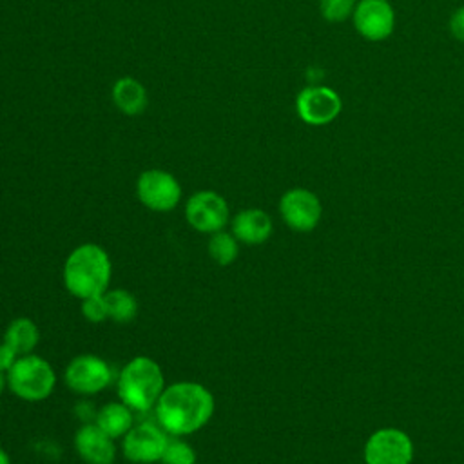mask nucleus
Returning <instances> with one entry per match:
<instances>
[{
  "label": "nucleus",
  "mask_w": 464,
  "mask_h": 464,
  "mask_svg": "<svg viewBox=\"0 0 464 464\" xmlns=\"http://www.w3.org/2000/svg\"><path fill=\"white\" fill-rule=\"evenodd\" d=\"M5 384H7V377L4 375V372H0V395H2L4 388H5Z\"/></svg>",
  "instance_id": "a878e982"
},
{
  "label": "nucleus",
  "mask_w": 464,
  "mask_h": 464,
  "mask_svg": "<svg viewBox=\"0 0 464 464\" xmlns=\"http://www.w3.org/2000/svg\"><path fill=\"white\" fill-rule=\"evenodd\" d=\"M67 386L82 395H92L107 388L111 382L109 364L92 353H82L71 359L65 368Z\"/></svg>",
  "instance_id": "1a4fd4ad"
},
{
  "label": "nucleus",
  "mask_w": 464,
  "mask_h": 464,
  "mask_svg": "<svg viewBox=\"0 0 464 464\" xmlns=\"http://www.w3.org/2000/svg\"><path fill=\"white\" fill-rule=\"evenodd\" d=\"M359 0H319V13L326 22L339 24L352 18Z\"/></svg>",
  "instance_id": "412c9836"
},
{
  "label": "nucleus",
  "mask_w": 464,
  "mask_h": 464,
  "mask_svg": "<svg viewBox=\"0 0 464 464\" xmlns=\"http://www.w3.org/2000/svg\"><path fill=\"white\" fill-rule=\"evenodd\" d=\"M105 303H107V310H109V317L116 323H129L134 319L136 312H138V301L136 297L123 290V288H114L103 294Z\"/></svg>",
  "instance_id": "a211bd4d"
},
{
  "label": "nucleus",
  "mask_w": 464,
  "mask_h": 464,
  "mask_svg": "<svg viewBox=\"0 0 464 464\" xmlns=\"http://www.w3.org/2000/svg\"><path fill=\"white\" fill-rule=\"evenodd\" d=\"M0 464H11L9 462V455L0 448Z\"/></svg>",
  "instance_id": "393cba45"
},
{
  "label": "nucleus",
  "mask_w": 464,
  "mask_h": 464,
  "mask_svg": "<svg viewBox=\"0 0 464 464\" xmlns=\"http://www.w3.org/2000/svg\"><path fill=\"white\" fill-rule=\"evenodd\" d=\"M111 270L109 254L94 243H83L65 259L63 285L78 299L102 295L107 292Z\"/></svg>",
  "instance_id": "f03ea898"
},
{
  "label": "nucleus",
  "mask_w": 464,
  "mask_h": 464,
  "mask_svg": "<svg viewBox=\"0 0 464 464\" xmlns=\"http://www.w3.org/2000/svg\"><path fill=\"white\" fill-rule=\"evenodd\" d=\"M167 433L149 422L132 426L125 435H123V455L127 460L136 462V464H152L160 462L163 450L167 446Z\"/></svg>",
  "instance_id": "9d476101"
},
{
  "label": "nucleus",
  "mask_w": 464,
  "mask_h": 464,
  "mask_svg": "<svg viewBox=\"0 0 464 464\" xmlns=\"http://www.w3.org/2000/svg\"><path fill=\"white\" fill-rule=\"evenodd\" d=\"M138 199L150 210L169 212L181 199V185L178 179L161 169L143 170L136 181Z\"/></svg>",
  "instance_id": "39448f33"
},
{
  "label": "nucleus",
  "mask_w": 464,
  "mask_h": 464,
  "mask_svg": "<svg viewBox=\"0 0 464 464\" xmlns=\"http://www.w3.org/2000/svg\"><path fill=\"white\" fill-rule=\"evenodd\" d=\"M232 234L246 245H259L272 234V219L261 208H245L232 219Z\"/></svg>",
  "instance_id": "4468645a"
},
{
  "label": "nucleus",
  "mask_w": 464,
  "mask_h": 464,
  "mask_svg": "<svg viewBox=\"0 0 464 464\" xmlns=\"http://www.w3.org/2000/svg\"><path fill=\"white\" fill-rule=\"evenodd\" d=\"M165 381L156 361L145 355L130 359L118 377V395L132 411H149L156 406Z\"/></svg>",
  "instance_id": "7ed1b4c3"
},
{
  "label": "nucleus",
  "mask_w": 464,
  "mask_h": 464,
  "mask_svg": "<svg viewBox=\"0 0 464 464\" xmlns=\"http://www.w3.org/2000/svg\"><path fill=\"white\" fill-rule=\"evenodd\" d=\"M56 384V375L53 366L33 353L20 355L13 368L7 372L9 390L29 402L44 401L51 395Z\"/></svg>",
  "instance_id": "20e7f679"
},
{
  "label": "nucleus",
  "mask_w": 464,
  "mask_h": 464,
  "mask_svg": "<svg viewBox=\"0 0 464 464\" xmlns=\"http://www.w3.org/2000/svg\"><path fill=\"white\" fill-rule=\"evenodd\" d=\"M343 109L341 96L324 85H310L299 91L295 98L297 116L314 127L334 121Z\"/></svg>",
  "instance_id": "423d86ee"
},
{
  "label": "nucleus",
  "mask_w": 464,
  "mask_h": 464,
  "mask_svg": "<svg viewBox=\"0 0 464 464\" xmlns=\"http://www.w3.org/2000/svg\"><path fill=\"white\" fill-rule=\"evenodd\" d=\"M352 22L364 40L382 42L393 33L395 11L388 0H359Z\"/></svg>",
  "instance_id": "6e6552de"
},
{
  "label": "nucleus",
  "mask_w": 464,
  "mask_h": 464,
  "mask_svg": "<svg viewBox=\"0 0 464 464\" xmlns=\"http://www.w3.org/2000/svg\"><path fill=\"white\" fill-rule=\"evenodd\" d=\"M450 33L453 34L455 40L464 42V5H460L459 9L453 11V14L450 16Z\"/></svg>",
  "instance_id": "5701e85b"
},
{
  "label": "nucleus",
  "mask_w": 464,
  "mask_h": 464,
  "mask_svg": "<svg viewBox=\"0 0 464 464\" xmlns=\"http://www.w3.org/2000/svg\"><path fill=\"white\" fill-rule=\"evenodd\" d=\"M208 254L218 265H230L237 257V239L228 232H214L208 241Z\"/></svg>",
  "instance_id": "6ab92c4d"
},
{
  "label": "nucleus",
  "mask_w": 464,
  "mask_h": 464,
  "mask_svg": "<svg viewBox=\"0 0 464 464\" xmlns=\"http://www.w3.org/2000/svg\"><path fill=\"white\" fill-rule=\"evenodd\" d=\"M76 453L87 464H112L116 457V448L112 439L94 422L83 424L74 435Z\"/></svg>",
  "instance_id": "ddd939ff"
},
{
  "label": "nucleus",
  "mask_w": 464,
  "mask_h": 464,
  "mask_svg": "<svg viewBox=\"0 0 464 464\" xmlns=\"http://www.w3.org/2000/svg\"><path fill=\"white\" fill-rule=\"evenodd\" d=\"M279 212L290 228L308 232L319 223L321 203L319 198L306 188H290L281 196Z\"/></svg>",
  "instance_id": "f8f14e48"
},
{
  "label": "nucleus",
  "mask_w": 464,
  "mask_h": 464,
  "mask_svg": "<svg viewBox=\"0 0 464 464\" xmlns=\"http://www.w3.org/2000/svg\"><path fill=\"white\" fill-rule=\"evenodd\" d=\"M161 464H196V451L185 440L172 437L167 440V446L161 455Z\"/></svg>",
  "instance_id": "aec40b11"
},
{
  "label": "nucleus",
  "mask_w": 464,
  "mask_h": 464,
  "mask_svg": "<svg viewBox=\"0 0 464 464\" xmlns=\"http://www.w3.org/2000/svg\"><path fill=\"white\" fill-rule=\"evenodd\" d=\"M154 411L165 433L183 437L208 422L214 413V397L203 384L190 381L174 382L161 392Z\"/></svg>",
  "instance_id": "f257e3e1"
},
{
  "label": "nucleus",
  "mask_w": 464,
  "mask_h": 464,
  "mask_svg": "<svg viewBox=\"0 0 464 464\" xmlns=\"http://www.w3.org/2000/svg\"><path fill=\"white\" fill-rule=\"evenodd\" d=\"M96 424L111 437H123L132 428V410L120 402H109L96 413Z\"/></svg>",
  "instance_id": "dca6fc26"
},
{
  "label": "nucleus",
  "mask_w": 464,
  "mask_h": 464,
  "mask_svg": "<svg viewBox=\"0 0 464 464\" xmlns=\"http://www.w3.org/2000/svg\"><path fill=\"white\" fill-rule=\"evenodd\" d=\"M411 455L410 437L393 428L375 431L364 448L366 464H410Z\"/></svg>",
  "instance_id": "9b49d317"
},
{
  "label": "nucleus",
  "mask_w": 464,
  "mask_h": 464,
  "mask_svg": "<svg viewBox=\"0 0 464 464\" xmlns=\"http://www.w3.org/2000/svg\"><path fill=\"white\" fill-rule=\"evenodd\" d=\"M38 326L29 317H16L14 321L9 323L4 334V343H7L18 355L31 353L38 344Z\"/></svg>",
  "instance_id": "f3484780"
},
{
  "label": "nucleus",
  "mask_w": 464,
  "mask_h": 464,
  "mask_svg": "<svg viewBox=\"0 0 464 464\" xmlns=\"http://www.w3.org/2000/svg\"><path fill=\"white\" fill-rule=\"evenodd\" d=\"M82 314L91 323L105 321L109 317V310H107V303H105L103 294L82 299Z\"/></svg>",
  "instance_id": "4be33fe9"
},
{
  "label": "nucleus",
  "mask_w": 464,
  "mask_h": 464,
  "mask_svg": "<svg viewBox=\"0 0 464 464\" xmlns=\"http://www.w3.org/2000/svg\"><path fill=\"white\" fill-rule=\"evenodd\" d=\"M188 225L199 232L214 234L223 230L228 221V205L223 196L214 190H199L192 194L185 205Z\"/></svg>",
  "instance_id": "0eeeda50"
},
{
  "label": "nucleus",
  "mask_w": 464,
  "mask_h": 464,
  "mask_svg": "<svg viewBox=\"0 0 464 464\" xmlns=\"http://www.w3.org/2000/svg\"><path fill=\"white\" fill-rule=\"evenodd\" d=\"M112 102L127 116H138L147 107V91L141 82L123 76L112 85Z\"/></svg>",
  "instance_id": "2eb2a0df"
},
{
  "label": "nucleus",
  "mask_w": 464,
  "mask_h": 464,
  "mask_svg": "<svg viewBox=\"0 0 464 464\" xmlns=\"http://www.w3.org/2000/svg\"><path fill=\"white\" fill-rule=\"evenodd\" d=\"M16 359H18V353L7 343H0V372L7 373L16 362Z\"/></svg>",
  "instance_id": "b1692460"
}]
</instances>
